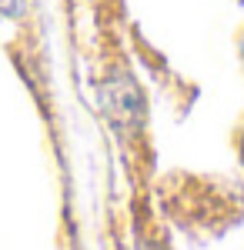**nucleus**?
Instances as JSON below:
<instances>
[{
	"label": "nucleus",
	"mask_w": 244,
	"mask_h": 250,
	"mask_svg": "<svg viewBox=\"0 0 244 250\" xmlns=\"http://www.w3.org/2000/svg\"><path fill=\"white\" fill-rule=\"evenodd\" d=\"M97 97H100V110L107 114L111 127L117 134L131 137L141 130L144 124V94L137 87V80L127 74V70H107L100 87H97Z\"/></svg>",
	"instance_id": "nucleus-1"
},
{
	"label": "nucleus",
	"mask_w": 244,
	"mask_h": 250,
	"mask_svg": "<svg viewBox=\"0 0 244 250\" xmlns=\"http://www.w3.org/2000/svg\"><path fill=\"white\" fill-rule=\"evenodd\" d=\"M24 10V0H0V17H17Z\"/></svg>",
	"instance_id": "nucleus-2"
},
{
	"label": "nucleus",
	"mask_w": 244,
	"mask_h": 250,
	"mask_svg": "<svg viewBox=\"0 0 244 250\" xmlns=\"http://www.w3.org/2000/svg\"><path fill=\"white\" fill-rule=\"evenodd\" d=\"M241 63H244V40H241Z\"/></svg>",
	"instance_id": "nucleus-3"
},
{
	"label": "nucleus",
	"mask_w": 244,
	"mask_h": 250,
	"mask_svg": "<svg viewBox=\"0 0 244 250\" xmlns=\"http://www.w3.org/2000/svg\"><path fill=\"white\" fill-rule=\"evenodd\" d=\"M241 160H244V137H241Z\"/></svg>",
	"instance_id": "nucleus-4"
}]
</instances>
